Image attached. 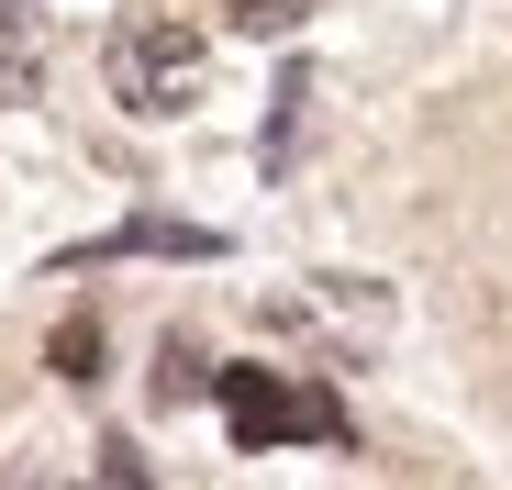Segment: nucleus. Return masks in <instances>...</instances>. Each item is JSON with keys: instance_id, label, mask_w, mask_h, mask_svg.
Listing matches in <instances>:
<instances>
[{"instance_id": "nucleus-1", "label": "nucleus", "mask_w": 512, "mask_h": 490, "mask_svg": "<svg viewBox=\"0 0 512 490\" xmlns=\"http://www.w3.org/2000/svg\"><path fill=\"white\" fill-rule=\"evenodd\" d=\"M212 401H223V424H234V446H357L346 435V413H334L323 390H301V379H279V368H223L212 379Z\"/></svg>"}, {"instance_id": "nucleus-2", "label": "nucleus", "mask_w": 512, "mask_h": 490, "mask_svg": "<svg viewBox=\"0 0 512 490\" xmlns=\"http://www.w3.org/2000/svg\"><path fill=\"white\" fill-rule=\"evenodd\" d=\"M101 67H112V101H123V112H190V101H201V34H190V23H156V12H145V23L112 34Z\"/></svg>"}, {"instance_id": "nucleus-3", "label": "nucleus", "mask_w": 512, "mask_h": 490, "mask_svg": "<svg viewBox=\"0 0 512 490\" xmlns=\"http://www.w3.org/2000/svg\"><path fill=\"white\" fill-rule=\"evenodd\" d=\"M101 257H223V234L167 223V212H134V223H112V234H90V245H67L56 268H101Z\"/></svg>"}, {"instance_id": "nucleus-4", "label": "nucleus", "mask_w": 512, "mask_h": 490, "mask_svg": "<svg viewBox=\"0 0 512 490\" xmlns=\"http://www.w3.org/2000/svg\"><path fill=\"white\" fill-rule=\"evenodd\" d=\"M45 368H56V379H101V312H67L56 346H45Z\"/></svg>"}, {"instance_id": "nucleus-5", "label": "nucleus", "mask_w": 512, "mask_h": 490, "mask_svg": "<svg viewBox=\"0 0 512 490\" xmlns=\"http://www.w3.org/2000/svg\"><path fill=\"white\" fill-rule=\"evenodd\" d=\"M312 0H234V34H301Z\"/></svg>"}, {"instance_id": "nucleus-6", "label": "nucleus", "mask_w": 512, "mask_h": 490, "mask_svg": "<svg viewBox=\"0 0 512 490\" xmlns=\"http://www.w3.org/2000/svg\"><path fill=\"white\" fill-rule=\"evenodd\" d=\"M34 78H45L34 45H23V34H0V101H34Z\"/></svg>"}, {"instance_id": "nucleus-7", "label": "nucleus", "mask_w": 512, "mask_h": 490, "mask_svg": "<svg viewBox=\"0 0 512 490\" xmlns=\"http://www.w3.org/2000/svg\"><path fill=\"white\" fill-rule=\"evenodd\" d=\"M101 479H112V490H145V457H134V446H101Z\"/></svg>"}, {"instance_id": "nucleus-8", "label": "nucleus", "mask_w": 512, "mask_h": 490, "mask_svg": "<svg viewBox=\"0 0 512 490\" xmlns=\"http://www.w3.org/2000/svg\"><path fill=\"white\" fill-rule=\"evenodd\" d=\"M0 12H23V0H0Z\"/></svg>"}]
</instances>
